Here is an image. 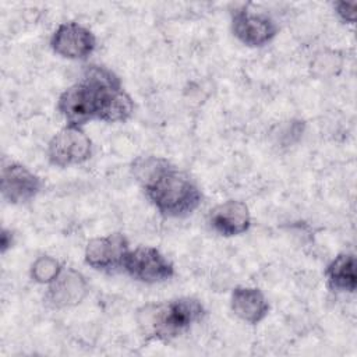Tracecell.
Wrapping results in <instances>:
<instances>
[{
	"label": "cell",
	"mask_w": 357,
	"mask_h": 357,
	"mask_svg": "<svg viewBox=\"0 0 357 357\" xmlns=\"http://www.w3.org/2000/svg\"><path fill=\"white\" fill-rule=\"evenodd\" d=\"M59 109L68 126L79 127L93 119L124 121L131 116L134 105L112 71L91 66L78 84L61 93Z\"/></svg>",
	"instance_id": "6da1fadb"
},
{
	"label": "cell",
	"mask_w": 357,
	"mask_h": 357,
	"mask_svg": "<svg viewBox=\"0 0 357 357\" xmlns=\"http://www.w3.org/2000/svg\"><path fill=\"white\" fill-rule=\"evenodd\" d=\"M135 174L142 181L149 199L166 216H184L201 202L195 183L163 159L139 160L135 165Z\"/></svg>",
	"instance_id": "7a4b0ae2"
},
{
	"label": "cell",
	"mask_w": 357,
	"mask_h": 357,
	"mask_svg": "<svg viewBox=\"0 0 357 357\" xmlns=\"http://www.w3.org/2000/svg\"><path fill=\"white\" fill-rule=\"evenodd\" d=\"M204 314L202 304L190 297L159 305H148L139 314V325L146 335L156 339H172L187 331Z\"/></svg>",
	"instance_id": "3957f363"
},
{
	"label": "cell",
	"mask_w": 357,
	"mask_h": 357,
	"mask_svg": "<svg viewBox=\"0 0 357 357\" xmlns=\"http://www.w3.org/2000/svg\"><path fill=\"white\" fill-rule=\"evenodd\" d=\"M124 269L137 280L145 283L162 282L173 276V265L156 248L139 247L128 251L124 262Z\"/></svg>",
	"instance_id": "277c9868"
},
{
	"label": "cell",
	"mask_w": 357,
	"mask_h": 357,
	"mask_svg": "<svg viewBox=\"0 0 357 357\" xmlns=\"http://www.w3.org/2000/svg\"><path fill=\"white\" fill-rule=\"evenodd\" d=\"M47 153L56 166L82 163L91 156V139L79 127L68 126L53 137Z\"/></svg>",
	"instance_id": "5b68a950"
},
{
	"label": "cell",
	"mask_w": 357,
	"mask_h": 357,
	"mask_svg": "<svg viewBox=\"0 0 357 357\" xmlns=\"http://www.w3.org/2000/svg\"><path fill=\"white\" fill-rule=\"evenodd\" d=\"M95 36L75 22L61 24L52 38L53 50L67 59H85L95 49Z\"/></svg>",
	"instance_id": "8992f818"
},
{
	"label": "cell",
	"mask_w": 357,
	"mask_h": 357,
	"mask_svg": "<svg viewBox=\"0 0 357 357\" xmlns=\"http://www.w3.org/2000/svg\"><path fill=\"white\" fill-rule=\"evenodd\" d=\"M127 252V238L120 233H114L91 240L85 250V261L95 269L110 271L123 265Z\"/></svg>",
	"instance_id": "52a82bcc"
},
{
	"label": "cell",
	"mask_w": 357,
	"mask_h": 357,
	"mask_svg": "<svg viewBox=\"0 0 357 357\" xmlns=\"http://www.w3.org/2000/svg\"><path fill=\"white\" fill-rule=\"evenodd\" d=\"M233 32L244 45L262 46L276 35L278 26L264 14L237 10L233 15Z\"/></svg>",
	"instance_id": "ba28073f"
},
{
	"label": "cell",
	"mask_w": 357,
	"mask_h": 357,
	"mask_svg": "<svg viewBox=\"0 0 357 357\" xmlns=\"http://www.w3.org/2000/svg\"><path fill=\"white\" fill-rule=\"evenodd\" d=\"M40 187L39 177L21 165L13 163L1 170V192L8 202L29 201L39 192Z\"/></svg>",
	"instance_id": "9c48e42d"
},
{
	"label": "cell",
	"mask_w": 357,
	"mask_h": 357,
	"mask_svg": "<svg viewBox=\"0 0 357 357\" xmlns=\"http://www.w3.org/2000/svg\"><path fill=\"white\" fill-rule=\"evenodd\" d=\"M209 222L222 236H237L250 227L251 218L245 204L226 201L211 211Z\"/></svg>",
	"instance_id": "30bf717a"
},
{
	"label": "cell",
	"mask_w": 357,
	"mask_h": 357,
	"mask_svg": "<svg viewBox=\"0 0 357 357\" xmlns=\"http://www.w3.org/2000/svg\"><path fill=\"white\" fill-rule=\"evenodd\" d=\"M231 310L248 324L262 321L269 310L264 294L254 287H236L231 294Z\"/></svg>",
	"instance_id": "8fae6325"
},
{
	"label": "cell",
	"mask_w": 357,
	"mask_h": 357,
	"mask_svg": "<svg viewBox=\"0 0 357 357\" xmlns=\"http://www.w3.org/2000/svg\"><path fill=\"white\" fill-rule=\"evenodd\" d=\"M86 293V283L84 278L75 271L60 273L50 289V298L54 305H73L82 300Z\"/></svg>",
	"instance_id": "7c38bea8"
},
{
	"label": "cell",
	"mask_w": 357,
	"mask_h": 357,
	"mask_svg": "<svg viewBox=\"0 0 357 357\" xmlns=\"http://www.w3.org/2000/svg\"><path fill=\"white\" fill-rule=\"evenodd\" d=\"M329 283L337 290H356V259L351 254H342L336 257L326 271Z\"/></svg>",
	"instance_id": "4fadbf2b"
},
{
	"label": "cell",
	"mask_w": 357,
	"mask_h": 357,
	"mask_svg": "<svg viewBox=\"0 0 357 357\" xmlns=\"http://www.w3.org/2000/svg\"><path fill=\"white\" fill-rule=\"evenodd\" d=\"M60 275V265L52 257H40L32 265V276L36 282L49 283Z\"/></svg>",
	"instance_id": "5bb4252c"
},
{
	"label": "cell",
	"mask_w": 357,
	"mask_h": 357,
	"mask_svg": "<svg viewBox=\"0 0 357 357\" xmlns=\"http://www.w3.org/2000/svg\"><path fill=\"white\" fill-rule=\"evenodd\" d=\"M336 11H337V14L340 15V18L343 21L353 22L354 17H356V4L354 3H346V1L336 3Z\"/></svg>",
	"instance_id": "9a60e30c"
},
{
	"label": "cell",
	"mask_w": 357,
	"mask_h": 357,
	"mask_svg": "<svg viewBox=\"0 0 357 357\" xmlns=\"http://www.w3.org/2000/svg\"><path fill=\"white\" fill-rule=\"evenodd\" d=\"M11 245V234L7 230L1 231V251L4 252L7 250V247Z\"/></svg>",
	"instance_id": "2e32d148"
}]
</instances>
